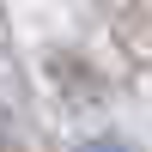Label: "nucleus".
<instances>
[{
  "mask_svg": "<svg viewBox=\"0 0 152 152\" xmlns=\"http://www.w3.org/2000/svg\"><path fill=\"white\" fill-rule=\"evenodd\" d=\"M79 152H122L116 140H91V146H79Z\"/></svg>",
  "mask_w": 152,
  "mask_h": 152,
  "instance_id": "obj_1",
  "label": "nucleus"
}]
</instances>
